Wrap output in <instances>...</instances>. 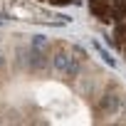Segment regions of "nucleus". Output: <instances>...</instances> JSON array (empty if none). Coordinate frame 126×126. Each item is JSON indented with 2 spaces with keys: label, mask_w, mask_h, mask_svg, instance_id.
Segmentation results:
<instances>
[{
  "label": "nucleus",
  "mask_w": 126,
  "mask_h": 126,
  "mask_svg": "<svg viewBox=\"0 0 126 126\" xmlns=\"http://www.w3.org/2000/svg\"><path fill=\"white\" fill-rule=\"evenodd\" d=\"M40 3H49V5H69V3H77V0H40Z\"/></svg>",
  "instance_id": "7ed1b4c3"
},
{
  "label": "nucleus",
  "mask_w": 126,
  "mask_h": 126,
  "mask_svg": "<svg viewBox=\"0 0 126 126\" xmlns=\"http://www.w3.org/2000/svg\"><path fill=\"white\" fill-rule=\"evenodd\" d=\"M111 42H114V47L126 57V17L121 20V22H116L114 25V35H111Z\"/></svg>",
  "instance_id": "f03ea898"
},
{
  "label": "nucleus",
  "mask_w": 126,
  "mask_h": 126,
  "mask_svg": "<svg viewBox=\"0 0 126 126\" xmlns=\"http://www.w3.org/2000/svg\"><path fill=\"white\" fill-rule=\"evenodd\" d=\"M89 13L106 25H116L126 17V0H89Z\"/></svg>",
  "instance_id": "f257e3e1"
}]
</instances>
